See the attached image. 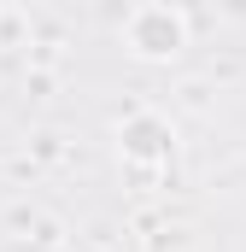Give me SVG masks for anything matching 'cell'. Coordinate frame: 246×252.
Instances as JSON below:
<instances>
[{
	"instance_id": "1",
	"label": "cell",
	"mask_w": 246,
	"mask_h": 252,
	"mask_svg": "<svg viewBox=\"0 0 246 252\" xmlns=\"http://www.w3.org/2000/svg\"><path fill=\"white\" fill-rule=\"evenodd\" d=\"M153 135H158V129H153V124L129 129V147H135V153H158V141H153Z\"/></svg>"
}]
</instances>
